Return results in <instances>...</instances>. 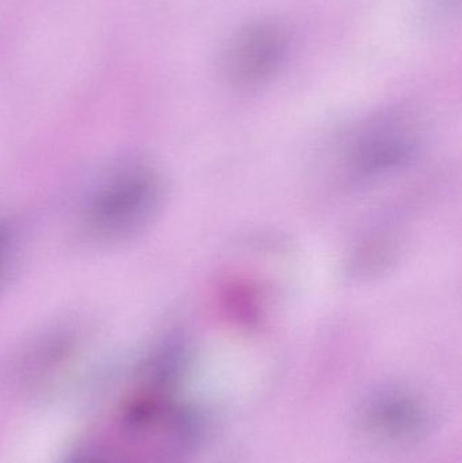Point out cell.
<instances>
[{
	"instance_id": "obj_4",
	"label": "cell",
	"mask_w": 462,
	"mask_h": 463,
	"mask_svg": "<svg viewBox=\"0 0 462 463\" xmlns=\"http://www.w3.org/2000/svg\"><path fill=\"white\" fill-rule=\"evenodd\" d=\"M369 423L382 434H407L420 424V411L410 400L387 397L374 405L369 415Z\"/></svg>"
},
{
	"instance_id": "obj_3",
	"label": "cell",
	"mask_w": 462,
	"mask_h": 463,
	"mask_svg": "<svg viewBox=\"0 0 462 463\" xmlns=\"http://www.w3.org/2000/svg\"><path fill=\"white\" fill-rule=\"evenodd\" d=\"M414 136V128L401 117L374 122L360 137L353 168L363 176L390 168L411 154Z\"/></svg>"
},
{
	"instance_id": "obj_1",
	"label": "cell",
	"mask_w": 462,
	"mask_h": 463,
	"mask_svg": "<svg viewBox=\"0 0 462 463\" xmlns=\"http://www.w3.org/2000/svg\"><path fill=\"white\" fill-rule=\"evenodd\" d=\"M287 32L276 22H258L239 32L224 53V72L236 86L252 87L278 71L288 53Z\"/></svg>"
},
{
	"instance_id": "obj_2",
	"label": "cell",
	"mask_w": 462,
	"mask_h": 463,
	"mask_svg": "<svg viewBox=\"0 0 462 463\" xmlns=\"http://www.w3.org/2000/svg\"><path fill=\"white\" fill-rule=\"evenodd\" d=\"M159 200V184L149 171L133 170L111 182L92 205L100 231L129 230L146 219Z\"/></svg>"
}]
</instances>
